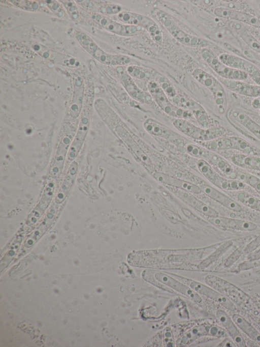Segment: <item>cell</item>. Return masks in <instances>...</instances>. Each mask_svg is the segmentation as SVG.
Segmentation results:
<instances>
[{"mask_svg": "<svg viewBox=\"0 0 260 347\" xmlns=\"http://www.w3.org/2000/svg\"><path fill=\"white\" fill-rule=\"evenodd\" d=\"M152 15L180 43L190 47L201 48L207 47L208 45V42L206 40L184 31L166 12L156 8L153 10Z\"/></svg>", "mask_w": 260, "mask_h": 347, "instance_id": "cell-1", "label": "cell"}, {"mask_svg": "<svg viewBox=\"0 0 260 347\" xmlns=\"http://www.w3.org/2000/svg\"><path fill=\"white\" fill-rule=\"evenodd\" d=\"M76 38L79 43L87 52L104 64L120 67L128 66L132 62V59L128 55L111 54L105 51L87 35L82 32H77Z\"/></svg>", "mask_w": 260, "mask_h": 347, "instance_id": "cell-2", "label": "cell"}, {"mask_svg": "<svg viewBox=\"0 0 260 347\" xmlns=\"http://www.w3.org/2000/svg\"><path fill=\"white\" fill-rule=\"evenodd\" d=\"M173 125L183 134L189 136L194 141H208L224 136L226 129L223 126H215L204 128L197 127L187 120L176 119Z\"/></svg>", "mask_w": 260, "mask_h": 347, "instance_id": "cell-3", "label": "cell"}, {"mask_svg": "<svg viewBox=\"0 0 260 347\" xmlns=\"http://www.w3.org/2000/svg\"><path fill=\"white\" fill-rule=\"evenodd\" d=\"M193 78L212 93L218 112L224 113L227 107V97L222 84L213 76L197 68L191 72Z\"/></svg>", "mask_w": 260, "mask_h": 347, "instance_id": "cell-4", "label": "cell"}, {"mask_svg": "<svg viewBox=\"0 0 260 347\" xmlns=\"http://www.w3.org/2000/svg\"><path fill=\"white\" fill-rule=\"evenodd\" d=\"M116 16V20L124 24L140 27L148 33L157 44L162 41V35L158 24L147 16L130 11H123Z\"/></svg>", "mask_w": 260, "mask_h": 347, "instance_id": "cell-5", "label": "cell"}, {"mask_svg": "<svg viewBox=\"0 0 260 347\" xmlns=\"http://www.w3.org/2000/svg\"><path fill=\"white\" fill-rule=\"evenodd\" d=\"M147 87L153 100L168 115L176 119L185 120L191 119L193 117L190 111L173 104L158 84L154 80L148 81Z\"/></svg>", "mask_w": 260, "mask_h": 347, "instance_id": "cell-6", "label": "cell"}, {"mask_svg": "<svg viewBox=\"0 0 260 347\" xmlns=\"http://www.w3.org/2000/svg\"><path fill=\"white\" fill-rule=\"evenodd\" d=\"M200 52L203 61L221 78L241 81L247 79L248 76L246 73L223 64L218 56L209 48H201Z\"/></svg>", "mask_w": 260, "mask_h": 347, "instance_id": "cell-7", "label": "cell"}, {"mask_svg": "<svg viewBox=\"0 0 260 347\" xmlns=\"http://www.w3.org/2000/svg\"><path fill=\"white\" fill-rule=\"evenodd\" d=\"M93 19L99 25L114 34L132 37L140 35L145 31L139 26L126 24L100 14H94Z\"/></svg>", "mask_w": 260, "mask_h": 347, "instance_id": "cell-8", "label": "cell"}, {"mask_svg": "<svg viewBox=\"0 0 260 347\" xmlns=\"http://www.w3.org/2000/svg\"><path fill=\"white\" fill-rule=\"evenodd\" d=\"M170 274L176 278V279L189 286L194 291L215 301L225 308L233 311L236 310V307L234 304L222 294L198 282L177 275Z\"/></svg>", "mask_w": 260, "mask_h": 347, "instance_id": "cell-9", "label": "cell"}, {"mask_svg": "<svg viewBox=\"0 0 260 347\" xmlns=\"http://www.w3.org/2000/svg\"><path fill=\"white\" fill-rule=\"evenodd\" d=\"M112 112L113 119L116 123V126L114 127L116 133L141 162L146 165L150 167L151 163L147 155L137 143L127 129L124 126V124L122 122L119 117L114 111L112 110Z\"/></svg>", "mask_w": 260, "mask_h": 347, "instance_id": "cell-10", "label": "cell"}, {"mask_svg": "<svg viewBox=\"0 0 260 347\" xmlns=\"http://www.w3.org/2000/svg\"><path fill=\"white\" fill-rule=\"evenodd\" d=\"M143 126L146 131L151 135L169 141L177 148L183 146L185 138L157 121L148 119L144 121Z\"/></svg>", "mask_w": 260, "mask_h": 347, "instance_id": "cell-11", "label": "cell"}, {"mask_svg": "<svg viewBox=\"0 0 260 347\" xmlns=\"http://www.w3.org/2000/svg\"><path fill=\"white\" fill-rule=\"evenodd\" d=\"M219 60L226 66L246 73L256 83L260 85V70L251 62L229 53H222L218 56Z\"/></svg>", "mask_w": 260, "mask_h": 347, "instance_id": "cell-12", "label": "cell"}, {"mask_svg": "<svg viewBox=\"0 0 260 347\" xmlns=\"http://www.w3.org/2000/svg\"><path fill=\"white\" fill-rule=\"evenodd\" d=\"M123 66L118 67L117 72L120 80L128 95L135 100L143 103L150 104L152 98L149 93L145 92L137 86L132 77Z\"/></svg>", "mask_w": 260, "mask_h": 347, "instance_id": "cell-13", "label": "cell"}, {"mask_svg": "<svg viewBox=\"0 0 260 347\" xmlns=\"http://www.w3.org/2000/svg\"><path fill=\"white\" fill-rule=\"evenodd\" d=\"M205 281L210 286L218 291L222 294L226 295L234 300L245 301L249 300L247 294L235 286L233 284L229 283L225 280L217 277L208 275L205 278Z\"/></svg>", "mask_w": 260, "mask_h": 347, "instance_id": "cell-14", "label": "cell"}, {"mask_svg": "<svg viewBox=\"0 0 260 347\" xmlns=\"http://www.w3.org/2000/svg\"><path fill=\"white\" fill-rule=\"evenodd\" d=\"M214 14L220 18L248 24L260 28V20L256 17L246 12L223 7L214 9Z\"/></svg>", "mask_w": 260, "mask_h": 347, "instance_id": "cell-15", "label": "cell"}, {"mask_svg": "<svg viewBox=\"0 0 260 347\" xmlns=\"http://www.w3.org/2000/svg\"><path fill=\"white\" fill-rule=\"evenodd\" d=\"M205 160L222 177L229 179L237 180L238 169L232 166L218 153L208 150Z\"/></svg>", "mask_w": 260, "mask_h": 347, "instance_id": "cell-16", "label": "cell"}, {"mask_svg": "<svg viewBox=\"0 0 260 347\" xmlns=\"http://www.w3.org/2000/svg\"><path fill=\"white\" fill-rule=\"evenodd\" d=\"M228 118L232 122L237 123L260 139V125L243 110L233 107L227 112Z\"/></svg>", "mask_w": 260, "mask_h": 347, "instance_id": "cell-17", "label": "cell"}, {"mask_svg": "<svg viewBox=\"0 0 260 347\" xmlns=\"http://www.w3.org/2000/svg\"><path fill=\"white\" fill-rule=\"evenodd\" d=\"M199 185L202 191L211 199L230 210L237 212L241 211L242 209L240 205L229 195L217 190L203 181Z\"/></svg>", "mask_w": 260, "mask_h": 347, "instance_id": "cell-18", "label": "cell"}, {"mask_svg": "<svg viewBox=\"0 0 260 347\" xmlns=\"http://www.w3.org/2000/svg\"><path fill=\"white\" fill-rule=\"evenodd\" d=\"M209 220L214 225L224 228L252 231L257 228L256 224L253 222L219 215L209 217Z\"/></svg>", "mask_w": 260, "mask_h": 347, "instance_id": "cell-19", "label": "cell"}, {"mask_svg": "<svg viewBox=\"0 0 260 347\" xmlns=\"http://www.w3.org/2000/svg\"><path fill=\"white\" fill-rule=\"evenodd\" d=\"M154 277L157 281L174 289L176 291L188 297L194 301L199 303L202 302V298L191 288L186 284L181 283L178 279H175L169 275L161 272H156Z\"/></svg>", "mask_w": 260, "mask_h": 347, "instance_id": "cell-20", "label": "cell"}, {"mask_svg": "<svg viewBox=\"0 0 260 347\" xmlns=\"http://www.w3.org/2000/svg\"><path fill=\"white\" fill-rule=\"evenodd\" d=\"M221 83L229 90L240 95L256 98L260 97V85L252 84L241 80L220 78Z\"/></svg>", "mask_w": 260, "mask_h": 347, "instance_id": "cell-21", "label": "cell"}, {"mask_svg": "<svg viewBox=\"0 0 260 347\" xmlns=\"http://www.w3.org/2000/svg\"><path fill=\"white\" fill-rule=\"evenodd\" d=\"M217 320L230 335L238 346H246L242 335L240 333L237 325L228 314L222 310H218L216 313Z\"/></svg>", "mask_w": 260, "mask_h": 347, "instance_id": "cell-22", "label": "cell"}, {"mask_svg": "<svg viewBox=\"0 0 260 347\" xmlns=\"http://www.w3.org/2000/svg\"><path fill=\"white\" fill-rule=\"evenodd\" d=\"M168 187L177 196L205 215L209 216V217L216 216L219 215L218 213L215 210L207 206L206 204L200 201L194 196L191 195L189 192L172 186H169Z\"/></svg>", "mask_w": 260, "mask_h": 347, "instance_id": "cell-23", "label": "cell"}, {"mask_svg": "<svg viewBox=\"0 0 260 347\" xmlns=\"http://www.w3.org/2000/svg\"><path fill=\"white\" fill-rule=\"evenodd\" d=\"M153 176L160 182L169 186L180 188L197 194L202 191L199 186L166 174L156 172L153 174Z\"/></svg>", "mask_w": 260, "mask_h": 347, "instance_id": "cell-24", "label": "cell"}, {"mask_svg": "<svg viewBox=\"0 0 260 347\" xmlns=\"http://www.w3.org/2000/svg\"><path fill=\"white\" fill-rule=\"evenodd\" d=\"M230 26L250 48L260 53V41L243 23L232 21Z\"/></svg>", "mask_w": 260, "mask_h": 347, "instance_id": "cell-25", "label": "cell"}, {"mask_svg": "<svg viewBox=\"0 0 260 347\" xmlns=\"http://www.w3.org/2000/svg\"><path fill=\"white\" fill-rule=\"evenodd\" d=\"M53 192V185L52 183H50L45 189L39 203L28 217L27 222V223L29 222L28 224H31L32 222H35L36 220L40 218V216L42 215L44 211L48 207L51 200Z\"/></svg>", "mask_w": 260, "mask_h": 347, "instance_id": "cell-26", "label": "cell"}, {"mask_svg": "<svg viewBox=\"0 0 260 347\" xmlns=\"http://www.w3.org/2000/svg\"><path fill=\"white\" fill-rule=\"evenodd\" d=\"M77 170V164L74 162L71 166L69 172L66 177L55 198L57 204L62 203L68 195L75 179Z\"/></svg>", "mask_w": 260, "mask_h": 347, "instance_id": "cell-27", "label": "cell"}, {"mask_svg": "<svg viewBox=\"0 0 260 347\" xmlns=\"http://www.w3.org/2000/svg\"><path fill=\"white\" fill-rule=\"evenodd\" d=\"M232 319L237 325L251 340L260 345V332L242 316L235 313Z\"/></svg>", "mask_w": 260, "mask_h": 347, "instance_id": "cell-28", "label": "cell"}, {"mask_svg": "<svg viewBox=\"0 0 260 347\" xmlns=\"http://www.w3.org/2000/svg\"><path fill=\"white\" fill-rule=\"evenodd\" d=\"M196 164L201 173L211 183L217 187L222 176L219 175L207 161L204 159H198L197 160Z\"/></svg>", "mask_w": 260, "mask_h": 347, "instance_id": "cell-29", "label": "cell"}, {"mask_svg": "<svg viewBox=\"0 0 260 347\" xmlns=\"http://www.w3.org/2000/svg\"><path fill=\"white\" fill-rule=\"evenodd\" d=\"M126 70L132 78L148 81L153 80L155 72V71L153 69L136 65H128Z\"/></svg>", "mask_w": 260, "mask_h": 347, "instance_id": "cell-30", "label": "cell"}, {"mask_svg": "<svg viewBox=\"0 0 260 347\" xmlns=\"http://www.w3.org/2000/svg\"><path fill=\"white\" fill-rule=\"evenodd\" d=\"M153 80L158 84L170 100L177 94L178 90L173 83L167 77L156 71Z\"/></svg>", "mask_w": 260, "mask_h": 347, "instance_id": "cell-31", "label": "cell"}, {"mask_svg": "<svg viewBox=\"0 0 260 347\" xmlns=\"http://www.w3.org/2000/svg\"><path fill=\"white\" fill-rule=\"evenodd\" d=\"M237 180L251 187L260 196V179L250 173L238 169Z\"/></svg>", "mask_w": 260, "mask_h": 347, "instance_id": "cell-32", "label": "cell"}, {"mask_svg": "<svg viewBox=\"0 0 260 347\" xmlns=\"http://www.w3.org/2000/svg\"><path fill=\"white\" fill-rule=\"evenodd\" d=\"M69 12V13L72 16L73 19H77L78 17L77 9L74 2L73 1H61Z\"/></svg>", "mask_w": 260, "mask_h": 347, "instance_id": "cell-33", "label": "cell"}, {"mask_svg": "<svg viewBox=\"0 0 260 347\" xmlns=\"http://www.w3.org/2000/svg\"><path fill=\"white\" fill-rule=\"evenodd\" d=\"M166 331L164 334V343L166 346H172L174 344L172 333L170 329H166Z\"/></svg>", "mask_w": 260, "mask_h": 347, "instance_id": "cell-34", "label": "cell"}, {"mask_svg": "<svg viewBox=\"0 0 260 347\" xmlns=\"http://www.w3.org/2000/svg\"><path fill=\"white\" fill-rule=\"evenodd\" d=\"M236 344L234 340H232L229 337H226L224 339H223L220 343L218 345V346L222 347H235L236 346Z\"/></svg>", "mask_w": 260, "mask_h": 347, "instance_id": "cell-35", "label": "cell"}, {"mask_svg": "<svg viewBox=\"0 0 260 347\" xmlns=\"http://www.w3.org/2000/svg\"><path fill=\"white\" fill-rule=\"evenodd\" d=\"M251 106L255 109H260V97L253 99L251 102Z\"/></svg>", "mask_w": 260, "mask_h": 347, "instance_id": "cell-36", "label": "cell"}, {"mask_svg": "<svg viewBox=\"0 0 260 347\" xmlns=\"http://www.w3.org/2000/svg\"><path fill=\"white\" fill-rule=\"evenodd\" d=\"M253 34L256 38L260 41V30L254 31Z\"/></svg>", "mask_w": 260, "mask_h": 347, "instance_id": "cell-37", "label": "cell"}, {"mask_svg": "<svg viewBox=\"0 0 260 347\" xmlns=\"http://www.w3.org/2000/svg\"><path fill=\"white\" fill-rule=\"evenodd\" d=\"M254 300L256 302H260V294L255 295L254 296Z\"/></svg>", "mask_w": 260, "mask_h": 347, "instance_id": "cell-38", "label": "cell"}, {"mask_svg": "<svg viewBox=\"0 0 260 347\" xmlns=\"http://www.w3.org/2000/svg\"><path fill=\"white\" fill-rule=\"evenodd\" d=\"M258 112H259V114L260 115V109H259Z\"/></svg>", "mask_w": 260, "mask_h": 347, "instance_id": "cell-39", "label": "cell"}]
</instances>
